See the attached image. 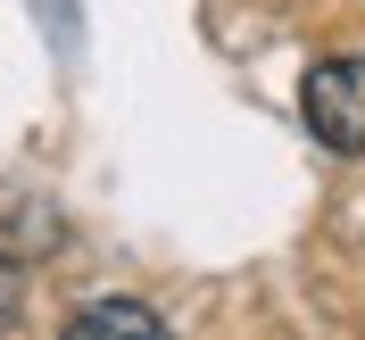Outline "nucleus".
<instances>
[{"instance_id":"nucleus-3","label":"nucleus","mask_w":365,"mask_h":340,"mask_svg":"<svg viewBox=\"0 0 365 340\" xmlns=\"http://www.w3.org/2000/svg\"><path fill=\"white\" fill-rule=\"evenodd\" d=\"M17 307H25V266L0 249V340H9V324H17Z\"/></svg>"},{"instance_id":"nucleus-2","label":"nucleus","mask_w":365,"mask_h":340,"mask_svg":"<svg viewBox=\"0 0 365 340\" xmlns=\"http://www.w3.org/2000/svg\"><path fill=\"white\" fill-rule=\"evenodd\" d=\"M58 340H175V332H166V316L141 307V299H91V307L67 316Z\"/></svg>"},{"instance_id":"nucleus-1","label":"nucleus","mask_w":365,"mask_h":340,"mask_svg":"<svg viewBox=\"0 0 365 340\" xmlns=\"http://www.w3.org/2000/svg\"><path fill=\"white\" fill-rule=\"evenodd\" d=\"M299 116H307V133L324 150H341V158H365V50H332L307 67L299 83Z\"/></svg>"}]
</instances>
